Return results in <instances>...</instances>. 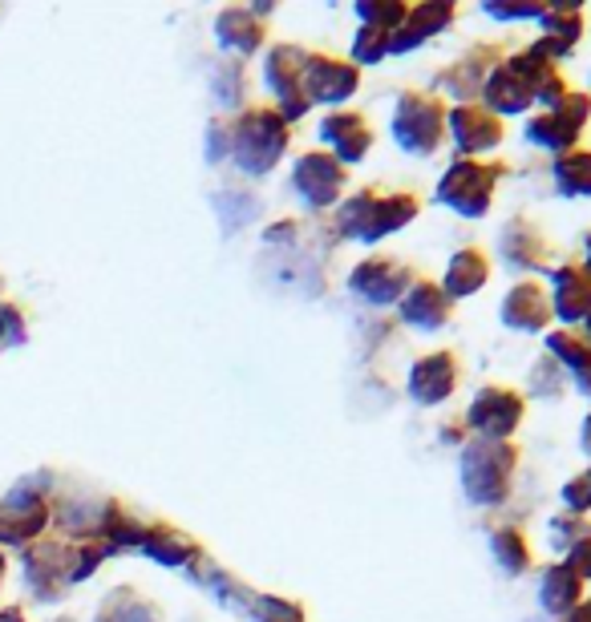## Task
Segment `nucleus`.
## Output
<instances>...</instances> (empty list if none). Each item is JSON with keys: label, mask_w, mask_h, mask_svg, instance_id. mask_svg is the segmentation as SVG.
Returning <instances> with one entry per match:
<instances>
[{"label": "nucleus", "mask_w": 591, "mask_h": 622, "mask_svg": "<svg viewBox=\"0 0 591 622\" xmlns=\"http://www.w3.org/2000/svg\"><path fill=\"white\" fill-rule=\"evenodd\" d=\"M519 452L506 440H470L461 449V485L475 506H498L510 494Z\"/></svg>", "instance_id": "1"}, {"label": "nucleus", "mask_w": 591, "mask_h": 622, "mask_svg": "<svg viewBox=\"0 0 591 622\" xmlns=\"http://www.w3.org/2000/svg\"><path fill=\"white\" fill-rule=\"evenodd\" d=\"M506 170L498 162H478V158H458L454 166L442 174L438 183V202L450 207L461 219H482L491 211L494 186L503 178Z\"/></svg>", "instance_id": "2"}, {"label": "nucleus", "mask_w": 591, "mask_h": 622, "mask_svg": "<svg viewBox=\"0 0 591 622\" xmlns=\"http://www.w3.org/2000/svg\"><path fill=\"white\" fill-rule=\"evenodd\" d=\"M393 138L414 158L438 154L446 141V105L430 94H405L402 105L393 110Z\"/></svg>", "instance_id": "3"}, {"label": "nucleus", "mask_w": 591, "mask_h": 622, "mask_svg": "<svg viewBox=\"0 0 591 622\" xmlns=\"http://www.w3.org/2000/svg\"><path fill=\"white\" fill-rule=\"evenodd\" d=\"M418 214V198L414 195H377V190H365L353 202H345L341 211V231L353 235V239H381V235H393L402 231L409 219Z\"/></svg>", "instance_id": "4"}, {"label": "nucleus", "mask_w": 591, "mask_h": 622, "mask_svg": "<svg viewBox=\"0 0 591 622\" xmlns=\"http://www.w3.org/2000/svg\"><path fill=\"white\" fill-rule=\"evenodd\" d=\"M522 412H527V400L515 388L487 384L466 409V428L478 433V440H506L522 424Z\"/></svg>", "instance_id": "5"}, {"label": "nucleus", "mask_w": 591, "mask_h": 622, "mask_svg": "<svg viewBox=\"0 0 591 622\" xmlns=\"http://www.w3.org/2000/svg\"><path fill=\"white\" fill-rule=\"evenodd\" d=\"M588 117H591L588 94H567L555 110H543L539 117L527 122V141L543 146V150H555V154H567L579 134H583V126H588Z\"/></svg>", "instance_id": "6"}, {"label": "nucleus", "mask_w": 591, "mask_h": 622, "mask_svg": "<svg viewBox=\"0 0 591 622\" xmlns=\"http://www.w3.org/2000/svg\"><path fill=\"white\" fill-rule=\"evenodd\" d=\"M446 134L461 154H482V150L503 141V117L487 110L482 101H461V105L446 110Z\"/></svg>", "instance_id": "7"}, {"label": "nucleus", "mask_w": 591, "mask_h": 622, "mask_svg": "<svg viewBox=\"0 0 591 622\" xmlns=\"http://www.w3.org/2000/svg\"><path fill=\"white\" fill-rule=\"evenodd\" d=\"M348 283L369 303H393V299H402L414 287V271L397 263V259H365Z\"/></svg>", "instance_id": "8"}, {"label": "nucleus", "mask_w": 591, "mask_h": 622, "mask_svg": "<svg viewBox=\"0 0 591 622\" xmlns=\"http://www.w3.org/2000/svg\"><path fill=\"white\" fill-rule=\"evenodd\" d=\"M458 388V360L450 352L421 356L418 364L409 368V396L418 405H442Z\"/></svg>", "instance_id": "9"}, {"label": "nucleus", "mask_w": 591, "mask_h": 622, "mask_svg": "<svg viewBox=\"0 0 591 622\" xmlns=\"http://www.w3.org/2000/svg\"><path fill=\"white\" fill-rule=\"evenodd\" d=\"M450 21H454V4H446V0H442V4L430 0V4L409 9L402 25L390 33V53H409V49H418V45H426L430 37H438Z\"/></svg>", "instance_id": "10"}, {"label": "nucleus", "mask_w": 591, "mask_h": 622, "mask_svg": "<svg viewBox=\"0 0 591 622\" xmlns=\"http://www.w3.org/2000/svg\"><path fill=\"white\" fill-rule=\"evenodd\" d=\"M450 311H454V299L442 291V283L421 279L402 296L405 324L418 327V332H438L442 324H450Z\"/></svg>", "instance_id": "11"}, {"label": "nucleus", "mask_w": 591, "mask_h": 622, "mask_svg": "<svg viewBox=\"0 0 591 622\" xmlns=\"http://www.w3.org/2000/svg\"><path fill=\"white\" fill-rule=\"evenodd\" d=\"M551 315L563 324H583L591 315V279L583 268H559L551 279Z\"/></svg>", "instance_id": "12"}, {"label": "nucleus", "mask_w": 591, "mask_h": 622, "mask_svg": "<svg viewBox=\"0 0 591 622\" xmlns=\"http://www.w3.org/2000/svg\"><path fill=\"white\" fill-rule=\"evenodd\" d=\"M503 324L515 332H543L551 324V296L539 283H519L503 299Z\"/></svg>", "instance_id": "13"}, {"label": "nucleus", "mask_w": 591, "mask_h": 622, "mask_svg": "<svg viewBox=\"0 0 591 622\" xmlns=\"http://www.w3.org/2000/svg\"><path fill=\"white\" fill-rule=\"evenodd\" d=\"M498 49H491V45H478V49H470V53L461 57V61H454L446 73H442V89H446L450 98H458V101H470L487 85V77H491L498 65Z\"/></svg>", "instance_id": "14"}, {"label": "nucleus", "mask_w": 591, "mask_h": 622, "mask_svg": "<svg viewBox=\"0 0 591 622\" xmlns=\"http://www.w3.org/2000/svg\"><path fill=\"white\" fill-rule=\"evenodd\" d=\"M482 101H487V110L498 113V117H510V113H522L534 105V94H531V82L522 77L510 61L506 65H498V70L487 77V85H482Z\"/></svg>", "instance_id": "15"}, {"label": "nucleus", "mask_w": 591, "mask_h": 622, "mask_svg": "<svg viewBox=\"0 0 591 622\" xmlns=\"http://www.w3.org/2000/svg\"><path fill=\"white\" fill-rule=\"evenodd\" d=\"M296 186H300V195L308 198V202L329 207L332 198L341 195V186H345V166H341L336 158L308 154L300 158V166H296Z\"/></svg>", "instance_id": "16"}, {"label": "nucleus", "mask_w": 591, "mask_h": 622, "mask_svg": "<svg viewBox=\"0 0 591 622\" xmlns=\"http://www.w3.org/2000/svg\"><path fill=\"white\" fill-rule=\"evenodd\" d=\"M539 25H543V37H539V49L555 61V57L571 53L583 37V13H579L576 4H547L543 16H539Z\"/></svg>", "instance_id": "17"}, {"label": "nucleus", "mask_w": 591, "mask_h": 622, "mask_svg": "<svg viewBox=\"0 0 591 622\" xmlns=\"http://www.w3.org/2000/svg\"><path fill=\"white\" fill-rule=\"evenodd\" d=\"M304 82H308V98L317 101H345L357 94V70L345 65V61H329V57L308 61Z\"/></svg>", "instance_id": "18"}, {"label": "nucleus", "mask_w": 591, "mask_h": 622, "mask_svg": "<svg viewBox=\"0 0 591 622\" xmlns=\"http://www.w3.org/2000/svg\"><path fill=\"white\" fill-rule=\"evenodd\" d=\"M579 602H583V582L563 562L547 565V570L539 574V607L547 610V614L563 619V614H571Z\"/></svg>", "instance_id": "19"}, {"label": "nucleus", "mask_w": 591, "mask_h": 622, "mask_svg": "<svg viewBox=\"0 0 591 622\" xmlns=\"http://www.w3.org/2000/svg\"><path fill=\"white\" fill-rule=\"evenodd\" d=\"M487 279H491L487 254L475 251V247H466V251H458L450 259L446 275H442V291H446L450 299H466V296H475V291H482Z\"/></svg>", "instance_id": "20"}, {"label": "nucleus", "mask_w": 591, "mask_h": 622, "mask_svg": "<svg viewBox=\"0 0 591 622\" xmlns=\"http://www.w3.org/2000/svg\"><path fill=\"white\" fill-rule=\"evenodd\" d=\"M320 134H324V141L336 146L341 162H361L369 154V141H373L361 113H332V117H324Z\"/></svg>", "instance_id": "21"}, {"label": "nucleus", "mask_w": 591, "mask_h": 622, "mask_svg": "<svg viewBox=\"0 0 591 622\" xmlns=\"http://www.w3.org/2000/svg\"><path fill=\"white\" fill-rule=\"evenodd\" d=\"M547 348H551V356L571 372V381L579 384V393L591 396V344L588 339L576 336L571 327H563V332H551L547 336Z\"/></svg>", "instance_id": "22"}, {"label": "nucleus", "mask_w": 591, "mask_h": 622, "mask_svg": "<svg viewBox=\"0 0 591 622\" xmlns=\"http://www.w3.org/2000/svg\"><path fill=\"white\" fill-rule=\"evenodd\" d=\"M555 186L567 198L591 195V150H567L555 158Z\"/></svg>", "instance_id": "23"}, {"label": "nucleus", "mask_w": 591, "mask_h": 622, "mask_svg": "<svg viewBox=\"0 0 591 622\" xmlns=\"http://www.w3.org/2000/svg\"><path fill=\"white\" fill-rule=\"evenodd\" d=\"M491 553L498 570H506V574H527L531 570V546H527V537L515 525H506V530H498L491 537Z\"/></svg>", "instance_id": "24"}, {"label": "nucleus", "mask_w": 591, "mask_h": 622, "mask_svg": "<svg viewBox=\"0 0 591 622\" xmlns=\"http://www.w3.org/2000/svg\"><path fill=\"white\" fill-rule=\"evenodd\" d=\"M503 254L510 268H539L543 239L534 231H527L522 223H510V231H503Z\"/></svg>", "instance_id": "25"}, {"label": "nucleus", "mask_w": 591, "mask_h": 622, "mask_svg": "<svg viewBox=\"0 0 591 622\" xmlns=\"http://www.w3.org/2000/svg\"><path fill=\"white\" fill-rule=\"evenodd\" d=\"M357 13H361V21H365V28H377V33H393V28L402 25L405 21V4H357Z\"/></svg>", "instance_id": "26"}, {"label": "nucleus", "mask_w": 591, "mask_h": 622, "mask_svg": "<svg viewBox=\"0 0 591 622\" xmlns=\"http://www.w3.org/2000/svg\"><path fill=\"white\" fill-rule=\"evenodd\" d=\"M583 537H591V522H583L579 513H571V518H567V513H563V518H551V542H555V546L567 550V546H576Z\"/></svg>", "instance_id": "27"}, {"label": "nucleus", "mask_w": 591, "mask_h": 622, "mask_svg": "<svg viewBox=\"0 0 591 622\" xmlns=\"http://www.w3.org/2000/svg\"><path fill=\"white\" fill-rule=\"evenodd\" d=\"M353 53H357V61L373 65V61H381V57L390 53V33H377V28H361V37H357V45H353Z\"/></svg>", "instance_id": "28"}, {"label": "nucleus", "mask_w": 591, "mask_h": 622, "mask_svg": "<svg viewBox=\"0 0 591 622\" xmlns=\"http://www.w3.org/2000/svg\"><path fill=\"white\" fill-rule=\"evenodd\" d=\"M563 506L571 513H588L591 509V469H583L579 477H571L563 485Z\"/></svg>", "instance_id": "29"}, {"label": "nucleus", "mask_w": 591, "mask_h": 622, "mask_svg": "<svg viewBox=\"0 0 591 622\" xmlns=\"http://www.w3.org/2000/svg\"><path fill=\"white\" fill-rule=\"evenodd\" d=\"M543 9H547V4H498V0L487 4V13L498 16V21H539Z\"/></svg>", "instance_id": "30"}, {"label": "nucleus", "mask_w": 591, "mask_h": 622, "mask_svg": "<svg viewBox=\"0 0 591 622\" xmlns=\"http://www.w3.org/2000/svg\"><path fill=\"white\" fill-rule=\"evenodd\" d=\"M563 565H567L579 582H588L591 579V537H583L576 546H567V562Z\"/></svg>", "instance_id": "31"}, {"label": "nucleus", "mask_w": 591, "mask_h": 622, "mask_svg": "<svg viewBox=\"0 0 591 622\" xmlns=\"http://www.w3.org/2000/svg\"><path fill=\"white\" fill-rule=\"evenodd\" d=\"M567 622H591V598H583V602H579V607L567 614Z\"/></svg>", "instance_id": "32"}, {"label": "nucleus", "mask_w": 591, "mask_h": 622, "mask_svg": "<svg viewBox=\"0 0 591 622\" xmlns=\"http://www.w3.org/2000/svg\"><path fill=\"white\" fill-rule=\"evenodd\" d=\"M579 445H583V452L591 457V416L583 421V433H579Z\"/></svg>", "instance_id": "33"}, {"label": "nucleus", "mask_w": 591, "mask_h": 622, "mask_svg": "<svg viewBox=\"0 0 591 622\" xmlns=\"http://www.w3.org/2000/svg\"><path fill=\"white\" fill-rule=\"evenodd\" d=\"M583 324H588V336H583V339H588V344H591V315H588V320H583Z\"/></svg>", "instance_id": "34"}, {"label": "nucleus", "mask_w": 591, "mask_h": 622, "mask_svg": "<svg viewBox=\"0 0 591 622\" xmlns=\"http://www.w3.org/2000/svg\"><path fill=\"white\" fill-rule=\"evenodd\" d=\"M583 271H588V279H591V254H588V263H583Z\"/></svg>", "instance_id": "35"}]
</instances>
